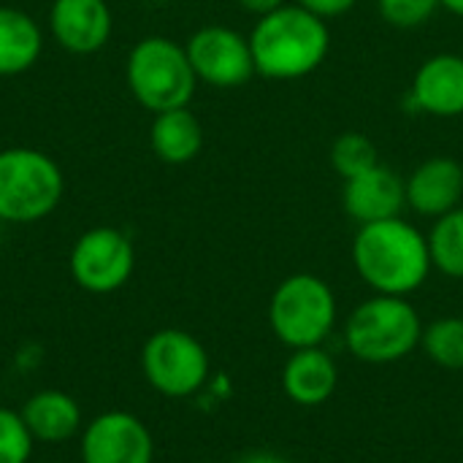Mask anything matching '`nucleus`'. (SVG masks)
<instances>
[{
  "label": "nucleus",
  "mask_w": 463,
  "mask_h": 463,
  "mask_svg": "<svg viewBox=\"0 0 463 463\" xmlns=\"http://www.w3.org/2000/svg\"><path fill=\"white\" fill-rule=\"evenodd\" d=\"M353 266L366 288L402 298L420 290L434 271L426 233L404 217L358 225Z\"/></svg>",
  "instance_id": "obj_1"
},
{
  "label": "nucleus",
  "mask_w": 463,
  "mask_h": 463,
  "mask_svg": "<svg viewBox=\"0 0 463 463\" xmlns=\"http://www.w3.org/2000/svg\"><path fill=\"white\" fill-rule=\"evenodd\" d=\"M250 38L255 73L271 81H296L315 73L331 52L328 22L298 3L258 16Z\"/></svg>",
  "instance_id": "obj_2"
},
{
  "label": "nucleus",
  "mask_w": 463,
  "mask_h": 463,
  "mask_svg": "<svg viewBox=\"0 0 463 463\" xmlns=\"http://www.w3.org/2000/svg\"><path fill=\"white\" fill-rule=\"evenodd\" d=\"M423 320L410 298L380 296L361 301L345 320V347L353 358L372 366L404 361L420 347Z\"/></svg>",
  "instance_id": "obj_3"
},
{
  "label": "nucleus",
  "mask_w": 463,
  "mask_h": 463,
  "mask_svg": "<svg viewBox=\"0 0 463 463\" xmlns=\"http://www.w3.org/2000/svg\"><path fill=\"white\" fill-rule=\"evenodd\" d=\"M336 293L334 288L309 271L285 277L269 301V326L274 336L290 347H320L336 328Z\"/></svg>",
  "instance_id": "obj_4"
},
{
  "label": "nucleus",
  "mask_w": 463,
  "mask_h": 463,
  "mask_svg": "<svg viewBox=\"0 0 463 463\" xmlns=\"http://www.w3.org/2000/svg\"><path fill=\"white\" fill-rule=\"evenodd\" d=\"M125 76L133 98L152 114L184 109L198 84L187 49L165 35L141 38L128 54Z\"/></svg>",
  "instance_id": "obj_5"
},
{
  "label": "nucleus",
  "mask_w": 463,
  "mask_h": 463,
  "mask_svg": "<svg viewBox=\"0 0 463 463\" xmlns=\"http://www.w3.org/2000/svg\"><path fill=\"white\" fill-rule=\"evenodd\" d=\"M60 165L30 146H11L0 152V220L3 222H38L62 201Z\"/></svg>",
  "instance_id": "obj_6"
},
{
  "label": "nucleus",
  "mask_w": 463,
  "mask_h": 463,
  "mask_svg": "<svg viewBox=\"0 0 463 463\" xmlns=\"http://www.w3.org/2000/svg\"><path fill=\"white\" fill-rule=\"evenodd\" d=\"M144 380L165 399H190L209 383L206 347L182 328H160L141 347Z\"/></svg>",
  "instance_id": "obj_7"
},
{
  "label": "nucleus",
  "mask_w": 463,
  "mask_h": 463,
  "mask_svg": "<svg viewBox=\"0 0 463 463\" xmlns=\"http://www.w3.org/2000/svg\"><path fill=\"white\" fill-rule=\"evenodd\" d=\"M136 266V250L130 239L117 228H92L81 233L71 250L73 282L95 296L119 290Z\"/></svg>",
  "instance_id": "obj_8"
},
{
  "label": "nucleus",
  "mask_w": 463,
  "mask_h": 463,
  "mask_svg": "<svg viewBox=\"0 0 463 463\" xmlns=\"http://www.w3.org/2000/svg\"><path fill=\"white\" fill-rule=\"evenodd\" d=\"M198 81L220 90L244 87L255 76L250 38L225 24H206L184 43Z\"/></svg>",
  "instance_id": "obj_9"
},
{
  "label": "nucleus",
  "mask_w": 463,
  "mask_h": 463,
  "mask_svg": "<svg viewBox=\"0 0 463 463\" xmlns=\"http://www.w3.org/2000/svg\"><path fill=\"white\" fill-rule=\"evenodd\" d=\"M79 456L81 463H152L155 439L133 412L109 410L81 429Z\"/></svg>",
  "instance_id": "obj_10"
},
{
  "label": "nucleus",
  "mask_w": 463,
  "mask_h": 463,
  "mask_svg": "<svg viewBox=\"0 0 463 463\" xmlns=\"http://www.w3.org/2000/svg\"><path fill=\"white\" fill-rule=\"evenodd\" d=\"M410 103L426 117H463V52H439L423 60L410 84Z\"/></svg>",
  "instance_id": "obj_11"
},
{
  "label": "nucleus",
  "mask_w": 463,
  "mask_h": 463,
  "mask_svg": "<svg viewBox=\"0 0 463 463\" xmlns=\"http://www.w3.org/2000/svg\"><path fill=\"white\" fill-rule=\"evenodd\" d=\"M342 209L358 225L402 217V212L407 209L404 179L391 165L377 163L374 168L345 182Z\"/></svg>",
  "instance_id": "obj_12"
},
{
  "label": "nucleus",
  "mask_w": 463,
  "mask_h": 463,
  "mask_svg": "<svg viewBox=\"0 0 463 463\" xmlns=\"http://www.w3.org/2000/svg\"><path fill=\"white\" fill-rule=\"evenodd\" d=\"M404 195L407 209L429 220L458 209L463 201V165L448 155L426 157L404 179Z\"/></svg>",
  "instance_id": "obj_13"
},
{
  "label": "nucleus",
  "mask_w": 463,
  "mask_h": 463,
  "mask_svg": "<svg viewBox=\"0 0 463 463\" xmlns=\"http://www.w3.org/2000/svg\"><path fill=\"white\" fill-rule=\"evenodd\" d=\"M49 27L57 43L73 54H92L111 35V11L106 0H54Z\"/></svg>",
  "instance_id": "obj_14"
},
{
  "label": "nucleus",
  "mask_w": 463,
  "mask_h": 463,
  "mask_svg": "<svg viewBox=\"0 0 463 463\" xmlns=\"http://www.w3.org/2000/svg\"><path fill=\"white\" fill-rule=\"evenodd\" d=\"M285 396L298 407H320L326 404L339 385V366L328 350L301 347L293 350L279 374Z\"/></svg>",
  "instance_id": "obj_15"
},
{
  "label": "nucleus",
  "mask_w": 463,
  "mask_h": 463,
  "mask_svg": "<svg viewBox=\"0 0 463 463\" xmlns=\"http://www.w3.org/2000/svg\"><path fill=\"white\" fill-rule=\"evenodd\" d=\"M22 420L35 442L60 445L84 429L79 402L65 391H38L22 407Z\"/></svg>",
  "instance_id": "obj_16"
},
{
  "label": "nucleus",
  "mask_w": 463,
  "mask_h": 463,
  "mask_svg": "<svg viewBox=\"0 0 463 463\" xmlns=\"http://www.w3.org/2000/svg\"><path fill=\"white\" fill-rule=\"evenodd\" d=\"M149 146L163 163L184 165L203 149V125L187 106L160 111L149 128Z\"/></svg>",
  "instance_id": "obj_17"
},
{
  "label": "nucleus",
  "mask_w": 463,
  "mask_h": 463,
  "mask_svg": "<svg viewBox=\"0 0 463 463\" xmlns=\"http://www.w3.org/2000/svg\"><path fill=\"white\" fill-rule=\"evenodd\" d=\"M43 49L38 22L11 5H0V76L30 71Z\"/></svg>",
  "instance_id": "obj_18"
},
{
  "label": "nucleus",
  "mask_w": 463,
  "mask_h": 463,
  "mask_svg": "<svg viewBox=\"0 0 463 463\" xmlns=\"http://www.w3.org/2000/svg\"><path fill=\"white\" fill-rule=\"evenodd\" d=\"M426 239L434 271L448 279H463V206L437 217Z\"/></svg>",
  "instance_id": "obj_19"
},
{
  "label": "nucleus",
  "mask_w": 463,
  "mask_h": 463,
  "mask_svg": "<svg viewBox=\"0 0 463 463\" xmlns=\"http://www.w3.org/2000/svg\"><path fill=\"white\" fill-rule=\"evenodd\" d=\"M423 353L429 355L431 364L448 369V372H461L463 369V317H439L423 328L420 339Z\"/></svg>",
  "instance_id": "obj_20"
},
{
  "label": "nucleus",
  "mask_w": 463,
  "mask_h": 463,
  "mask_svg": "<svg viewBox=\"0 0 463 463\" xmlns=\"http://www.w3.org/2000/svg\"><path fill=\"white\" fill-rule=\"evenodd\" d=\"M377 163H380L377 144L358 130H347V133L336 136L331 144V165L345 182L374 168Z\"/></svg>",
  "instance_id": "obj_21"
},
{
  "label": "nucleus",
  "mask_w": 463,
  "mask_h": 463,
  "mask_svg": "<svg viewBox=\"0 0 463 463\" xmlns=\"http://www.w3.org/2000/svg\"><path fill=\"white\" fill-rule=\"evenodd\" d=\"M35 439L30 437L19 412L0 407V463H27Z\"/></svg>",
  "instance_id": "obj_22"
},
{
  "label": "nucleus",
  "mask_w": 463,
  "mask_h": 463,
  "mask_svg": "<svg viewBox=\"0 0 463 463\" xmlns=\"http://www.w3.org/2000/svg\"><path fill=\"white\" fill-rule=\"evenodd\" d=\"M383 19L399 30L423 27L439 8V0H377Z\"/></svg>",
  "instance_id": "obj_23"
},
{
  "label": "nucleus",
  "mask_w": 463,
  "mask_h": 463,
  "mask_svg": "<svg viewBox=\"0 0 463 463\" xmlns=\"http://www.w3.org/2000/svg\"><path fill=\"white\" fill-rule=\"evenodd\" d=\"M296 3L328 22V19H336V16H345L347 11H353L358 0H296Z\"/></svg>",
  "instance_id": "obj_24"
},
{
  "label": "nucleus",
  "mask_w": 463,
  "mask_h": 463,
  "mask_svg": "<svg viewBox=\"0 0 463 463\" xmlns=\"http://www.w3.org/2000/svg\"><path fill=\"white\" fill-rule=\"evenodd\" d=\"M236 3H239L244 11H250V14H255V16H263V14H269V11L285 5L288 0H236Z\"/></svg>",
  "instance_id": "obj_25"
},
{
  "label": "nucleus",
  "mask_w": 463,
  "mask_h": 463,
  "mask_svg": "<svg viewBox=\"0 0 463 463\" xmlns=\"http://www.w3.org/2000/svg\"><path fill=\"white\" fill-rule=\"evenodd\" d=\"M236 463H290L285 456L279 453H269V450H255V453H247L241 456Z\"/></svg>",
  "instance_id": "obj_26"
},
{
  "label": "nucleus",
  "mask_w": 463,
  "mask_h": 463,
  "mask_svg": "<svg viewBox=\"0 0 463 463\" xmlns=\"http://www.w3.org/2000/svg\"><path fill=\"white\" fill-rule=\"evenodd\" d=\"M439 5H442V8H448L450 14H456V16H461L463 19V0H439Z\"/></svg>",
  "instance_id": "obj_27"
},
{
  "label": "nucleus",
  "mask_w": 463,
  "mask_h": 463,
  "mask_svg": "<svg viewBox=\"0 0 463 463\" xmlns=\"http://www.w3.org/2000/svg\"><path fill=\"white\" fill-rule=\"evenodd\" d=\"M0 396H3V383H0Z\"/></svg>",
  "instance_id": "obj_28"
},
{
  "label": "nucleus",
  "mask_w": 463,
  "mask_h": 463,
  "mask_svg": "<svg viewBox=\"0 0 463 463\" xmlns=\"http://www.w3.org/2000/svg\"><path fill=\"white\" fill-rule=\"evenodd\" d=\"M49 463H65V461H49Z\"/></svg>",
  "instance_id": "obj_29"
}]
</instances>
